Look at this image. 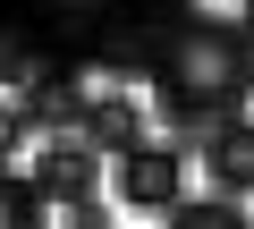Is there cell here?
I'll return each mask as SVG.
<instances>
[{"mask_svg": "<svg viewBox=\"0 0 254 229\" xmlns=\"http://www.w3.org/2000/svg\"><path fill=\"white\" fill-rule=\"evenodd\" d=\"M0 229H51V204H43L17 170H0Z\"/></svg>", "mask_w": 254, "mask_h": 229, "instance_id": "cell-9", "label": "cell"}, {"mask_svg": "<svg viewBox=\"0 0 254 229\" xmlns=\"http://www.w3.org/2000/svg\"><path fill=\"white\" fill-rule=\"evenodd\" d=\"M43 204H68V212H85L93 195H102V161L85 153V145H68V136H51L43 153H34V170H17Z\"/></svg>", "mask_w": 254, "mask_h": 229, "instance_id": "cell-4", "label": "cell"}, {"mask_svg": "<svg viewBox=\"0 0 254 229\" xmlns=\"http://www.w3.org/2000/svg\"><path fill=\"white\" fill-rule=\"evenodd\" d=\"M237 26H246V34H254V0H246V17H237Z\"/></svg>", "mask_w": 254, "mask_h": 229, "instance_id": "cell-11", "label": "cell"}, {"mask_svg": "<svg viewBox=\"0 0 254 229\" xmlns=\"http://www.w3.org/2000/svg\"><path fill=\"white\" fill-rule=\"evenodd\" d=\"M153 9L161 0H0V17L17 34H34L43 60L51 51H93L110 34H153Z\"/></svg>", "mask_w": 254, "mask_h": 229, "instance_id": "cell-2", "label": "cell"}, {"mask_svg": "<svg viewBox=\"0 0 254 229\" xmlns=\"http://www.w3.org/2000/svg\"><path fill=\"white\" fill-rule=\"evenodd\" d=\"M43 68H68V60H43V43H34V34H17L9 17H0V85H34Z\"/></svg>", "mask_w": 254, "mask_h": 229, "instance_id": "cell-8", "label": "cell"}, {"mask_svg": "<svg viewBox=\"0 0 254 229\" xmlns=\"http://www.w3.org/2000/svg\"><path fill=\"white\" fill-rule=\"evenodd\" d=\"M68 145H85L93 161H102V153L119 161V153H136V145H144V110L127 102V93H93V102L76 110V128H68Z\"/></svg>", "mask_w": 254, "mask_h": 229, "instance_id": "cell-5", "label": "cell"}, {"mask_svg": "<svg viewBox=\"0 0 254 229\" xmlns=\"http://www.w3.org/2000/svg\"><path fill=\"white\" fill-rule=\"evenodd\" d=\"M76 229H102V221H76Z\"/></svg>", "mask_w": 254, "mask_h": 229, "instance_id": "cell-12", "label": "cell"}, {"mask_svg": "<svg viewBox=\"0 0 254 229\" xmlns=\"http://www.w3.org/2000/svg\"><path fill=\"white\" fill-rule=\"evenodd\" d=\"M161 229H254V221H246V204H229V195H178V204L161 212Z\"/></svg>", "mask_w": 254, "mask_h": 229, "instance_id": "cell-7", "label": "cell"}, {"mask_svg": "<svg viewBox=\"0 0 254 229\" xmlns=\"http://www.w3.org/2000/svg\"><path fill=\"white\" fill-rule=\"evenodd\" d=\"M110 195H119V204H136V212H170V204L187 195V153L161 145V136H144L136 153H119V161H110Z\"/></svg>", "mask_w": 254, "mask_h": 229, "instance_id": "cell-3", "label": "cell"}, {"mask_svg": "<svg viewBox=\"0 0 254 229\" xmlns=\"http://www.w3.org/2000/svg\"><path fill=\"white\" fill-rule=\"evenodd\" d=\"M144 76H153L161 110H178V119H237L254 102V34L212 9L161 17L144 34Z\"/></svg>", "mask_w": 254, "mask_h": 229, "instance_id": "cell-1", "label": "cell"}, {"mask_svg": "<svg viewBox=\"0 0 254 229\" xmlns=\"http://www.w3.org/2000/svg\"><path fill=\"white\" fill-rule=\"evenodd\" d=\"M203 170H212V187L237 204V195H254V119L237 110V119H212V136H203Z\"/></svg>", "mask_w": 254, "mask_h": 229, "instance_id": "cell-6", "label": "cell"}, {"mask_svg": "<svg viewBox=\"0 0 254 229\" xmlns=\"http://www.w3.org/2000/svg\"><path fill=\"white\" fill-rule=\"evenodd\" d=\"M26 136H34V128H26V110H17V102H0V170H9V153H17Z\"/></svg>", "mask_w": 254, "mask_h": 229, "instance_id": "cell-10", "label": "cell"}]
</instances>
